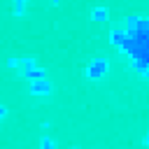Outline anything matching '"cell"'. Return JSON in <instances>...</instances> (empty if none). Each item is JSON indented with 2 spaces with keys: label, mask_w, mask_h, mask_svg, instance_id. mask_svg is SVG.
<instances>
[{
  "label": "cell",
  "mask_w": 149,
  "mask_h": 149,
  "mask_svg": "<svg viewBox=\"0 0 149 149\" xmlns=\"http://www.w3.org/2000/svg\"><path fill=\"white\" fill-rule=\"evenodd\" d=\"M2 114H5V109H2V107H0V116H2Z\"/></svg>",
  "instance_id": "1"
}]
</instances>
